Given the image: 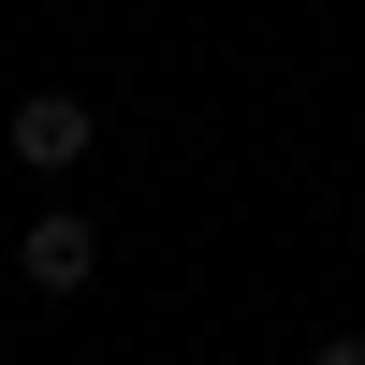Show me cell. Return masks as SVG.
<instances>
[{
    "instance_id": "cell-1",
    "label": "cell",
    "mask_w": 365,
    "mask_h": 365,
    "mask_svg": "<svg viewBox=\"0 0 365 365\" xmlns=\"http://www.w3.org/2000/svg\"><path fill=\"white\" fill-rule=\"evenodd\" d=\"M15 263H29V292H88L103 278V220H88V205H29Z\"/></svg>"
},
{
    "instance_id": "cell-2",
    "label": "cell",
    "mask_w": 365,
    "mask_h": 365,
    "mask_svg": "<svg viewBox=\"0 0 365 365\" xmlns=\"http://www.w3.org/2000/svg\"><path fill=\"white\" fill-rule=\"evenodd\" d=\"M88 132H103V117H88L73 88H29V103L0 117V146H15V175H73V161H88Z\"/></svg>"
},
{
    "instance_id": "cell-3",
    "label": "cell",
    "mask_w": 365,
    "mask_h": 365,
    "mask_svg": "<svg viewBox=\"0 0 365 365\" xmlns=\"http://www.w3.org/2000/svg\"><path fill=\"white\" fill-rule=\"evenodd\" d=\"M307 365H365V336H322V351H307Z\"/></svg>"
}]
</instances>
